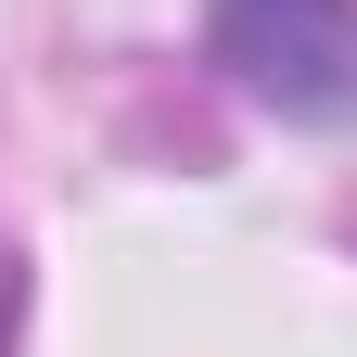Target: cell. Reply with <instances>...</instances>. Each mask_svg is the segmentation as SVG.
Here are the masks:
<instances>
[{"label":"cell","instance_id":"cell-1","mask_svg":"<svg viewBox=\"0 0 357 357\" xmlns=\"http://www.w3.org/2000/svg\"><path fill=\"white\" fill-rule=\"evenodd\" d=\"M217 64L306 128L357 115V0H217Z\"/></svg>","mask_w":357,"mask_h":357}]
</instances>
